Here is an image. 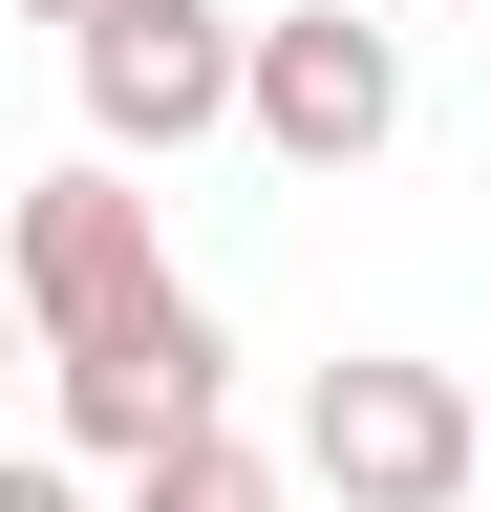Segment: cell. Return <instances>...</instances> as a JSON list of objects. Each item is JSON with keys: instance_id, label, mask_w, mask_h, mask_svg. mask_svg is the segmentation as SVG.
<instances>
[{"instance_id": "1", "label": "cell", "mask_w": 491, "mask_h": 512, "mask_svg": "<svg viewBox=\"0 0 491 512\" xmlns=\"http://www.w3.org/2000/svg\"><path fill=\"white\" fill-rule=\"evenodd\" d=\"M299 491H342V512H470L491 491V406L449 363H406V342H342V363H299Z\"/></svg>"}, {"instance_id": "2", "label": "cell", "mask_w": 491, "mask_h": 512, "mask_svg": "<svg viewBox=\"0 0 491 512\" xmlns=\"http://www.w3.org/2000/svg\"><path fill=\"white\" fill-rule=\"evenodd\" d=\"M171 299H193V278H171V214H150V192L107 171V150L22 192V320H43V363H107V342H150Z\"/></svg>"}, {"instance_id": "3", "label": "cell", "mask_w": 491, "mask_h": 512, "mask_svg": "<svg viewBox=\"0 0 491 512\" xmlns=\"http://www.w3.org/2000/svg\"><path fill=\"white\" fill-rule=\"evenodd\" d=\"M86 128H107V171L257 128V22H235V0H129V22L86 43Z\"/></svg>"}, {"instance_id": "4", "label": "cell", "mask_w": 491, "mask_h": 512, "mask_svg": "<svg viewBox=\"0 0 491 512\" xmlns=\"http://www.w3.org/2000/svg\"><path fill=\"white\" fill-rule=\"evenodd\" d=\"M385 128H406V43L342 22V0H278L257 22V150L278 171H363Z\"/></svg>"}, {"instance_id": "5", "label": "cell", "mask_w": 491, "mask_h": 512, "mask_svg": "<svg viewBox=\"0 0 491 512\" xmlns=\"http://www.w3.org/2000/svg\"><path fill=\"white\" fill-rule=\"evenodd\" d=\"M43 384H65V448H107V470H171V448H214V427H235V342H214V299H171L150 342L43 363Z\"/></svg>"}, {"instance_id": "6", "label": "cell", "mask_w": 491, "mask_h": 512, "mask_svg": "<svg viewBox=\"0 0 491 512\" xmlns=\"http://www.w3.org/2000/svg\"><path fill=\"white\" fill-rule=\"evenodd\" d=\"M129 512H299V470L257 427H214V448H171V470H129Z\"/></svg>"}, {"instance_id": "7", "label": "cell", "mask_w": 491, "mask_h": 512, "mask_svg": "<svg viewBox=\"0 0 491 512\" xmlns=\"http://www.w3.org/2000/svg\"><path fill=\"white\" fill-rule=\"evenodd\" d=\"M43 22H65V64H86V43H107V22H129V0H43Z\"/></svg>"}, {"instance_id": "8", "label": "cell", "mask_w": 491, "mask_h": 512, "mask_svg": "<svg viewBox=\"0 0 491 512\" xmlns=\"http://www.w3.org/2000/svg\"><path fill=\"white\" fill-rule=\"evenodd\" d=\"M0 512H86V491H65V470H0Z\"/></svg>"}]
</instances>
